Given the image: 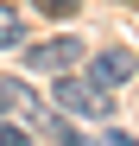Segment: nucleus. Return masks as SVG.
Segmentation results:
<instances>
[{"label":"nucleus","mask_w":139,"mask_h":146,"mask_svg":"<svg viewBox=\"0 0 139 146\" xmlns=\"http://www.w3.org/2000/svg\"><path fill=\"white\" fill-rule=\"evenodd\" d=\"M0 146H26V133L13 127V114H0Z\"/></svg>","instance_id":"obj_8"},{"label":"nucleus","mask_w":139,"mask_h":146,"mask_svg":"<svg viewBox=\"0 0 139 146\" xmlns=\"http://www.w3.org/2000/svg\"><path fill=\"white\" fill-rule=\"evenodd\" d=\"M101 146H139V140H133L127 127H108V133H101Z\"/></svg>","instance_id":"obj_9"},{"label":"nucleus","mask_w":139,"mask_h":146,"mask_svg":"<svg viewBox=\"0 0 139 146\" xmlns=\"http://www.w3.org/2000/svg\"><path fill=\"white\" fill-rule=\"evenodd\" d=\"M133 76H139V57L114 44V51H101V57H95V76H89V83H101V89L114 95V89H120V83H133Z\"/></svg>","instance_id":"obj_3"},{"label":"nucleus","mask_w":139,"mask_h":146,"mask_svg":"<svg viewBox=\"0 0 139 146\" xmlns=\"http://www.w3.org/2000/svg\"><path fill=\"white\" fill-rule=\"evenodd\" d=\"M0 114H38L32 108V89L13 83V76H0Z\"/></svg>","instance_id":"obj_4"},{"label":"nucleus","mask_w":139,"mask_h":146,"mask_svg":"<svg viewBox=\"0 0 139 146\" xmlns=\"http://www.w3.org/2000/svg\"><path fill=\"white\" fill-rule=\"evenodd\" d=\"M76 57H82V38H51V44H26V64H32V70H57V76H63V70L76 64Z\"/></svg>","instance_id":"obj_2"},{"label":"nucleus","mask_w":139,"mask_h":146,"mask_svg":"<svg viewBox=\"0 0 139 146\" xmlns=\"http://www.w3.org/2000/svg\"><path fill=\"white\" fill-rule=\"evenodd\" d=\"M13 44H26V13L0 7V51H13Z\"/></svg>","instance_id":"obj_5"},{"label":"nucleus","mask_w":139,"mask_h":146,"mask_svg":"<svg viewBox=\"0 0 139 146\" xmlns=\"http://www.w3.org/2000/svg\"><path fill=\"white\" fill-rule=\"evenodd\" d=\"M57 102L70 108V114H95V121H108V95H101V83H82V76H57Z\"/></svg>","instance_id":"obj_1"},{"label":"nucleus","mask_w":139,"mask_h":146,"mask_svg":"<svg viewBox=\"0 0 139 146\" xmlns=\"http://www.w3.org/2000/svg\"><path fill=\"white\" fill-rule=\"evenodd\" d=\"M51 140H57V146H95L89 133H76V127H70V121H51Z\"/></svg>","instance_id":"obj_6"},{"label":"nucleus","mask_w":139,"mask_h":146,"mask_svg":"<svg viewBox=\"0 0 139 146\" xmlns=\"http://www.w3.org/2000/svg\"><path fill=\"white\" fill-rule=\"evenodd\" d=\"M32 7H38V13H51V19H70V13H76V0H32Z\"/></svg>","instance_id":"obj_7"}]
</instances>
